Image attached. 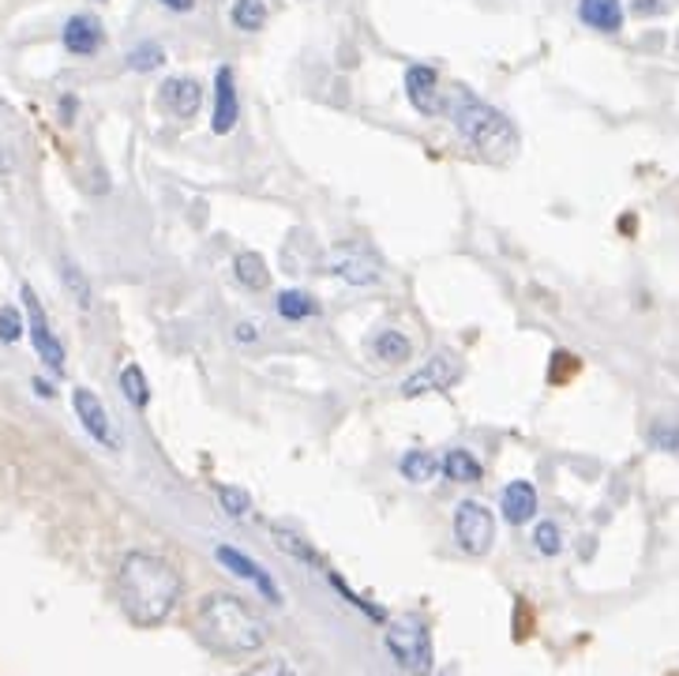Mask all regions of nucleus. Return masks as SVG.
I'll use <instances>...</instances> for the list:
<instances>
[{
	"label": "nucleus",
	"instance_id": "1",
	"mask_svg": "<svg viewBox=\"0 0 679 676\" xmlns=\"http://www.w3.org/2000/svg\"><path fill=\"white\" fill-rule=\"evenodd\" d=\"M184 591L181 572L165 557L154 552L131 549L117 568V594L120 609L136 628H158L162 620H170Z\"/></svg>",
	"mask_w": 679,
	"mask_h": 676
},
{
	"label": "nucleus",
	"instance_id": "2",
	"mask_svg": "<svg viewBox=\"0 0 679 676\" xmlns=\"http://www.w3.org/2000/svg\"><path fill=\"white\" fill-rule=\"evenodd\" d=\"M196 635L207 651L222 657H249L267 643V625H263L260 612H252V605L244 598L215 591L196 609Z\"/></svg>",
	"mask_w": 679,
	"mask_h": 676
},
{
	"label": "nucleus",
	"instance_id": "3",
	"mask_svg": "<svg viewBox=\"0 0 679 676\" xmlns=\"http://www.w3.org/2000/svg\"><path fill=\"white\" fill-rule=\"evenodd\" d=\"M444 113L454 121L458 136H462L477 154L488 158V162H510V158H515L518 131L499 110L477 102L470 91H462V87H451V91L444 94Z\"/></svg>",
	"mask_w": 679,
	"mask_h": 676
},
{
	"label": "nucleus",
	"instance_id": "4",
	"mask_svg": "<svg viewBox=\"0 0 679 676\" xmlns=\"http://www.w3.org/2000/svg\"><path fill=\"white\" fill-rule=\"evenodd\" d=\"M387 651L410 676H431L436 669V651H431V631L425 617L405 612L399 620H387Z\"/></svg>",
	"mask_w": 679,
	"mask_h": 676
},
{
	"label": "nucleus",
	"instance_id": "5",
	"mask_svg": "<svg viewBox=\"0 0 679 676\" xmlns=\"http://www.w3.org/2000/svg\"><path fill=\"white\" fill-rule=\"evenodd\" d=\"M454 541L470 557H484L496 541V519H492L488 507L477 504V500H462L454 507Z\"/></svg>",
	"mask_w": 679,
	"mask_h": 676
},
{
	"label": "nucleus",
	"instance_id": "6",
	"mask_svg": "<svg viewBox=\"0 0 679 676\" xmlns=\"http://www.w3.org/2000/svg\"><path fill=\"white\" fill-rule=\"evenodd\" d=\"M458 380H462V362L454 354H436L421 368H413V376H405L402 394L405 399H421V394L431 391H451Z\"/></svg>",
	"mask_w": 679,
	"mask_h": 676
},
{
	"label": "nucleus",
	"instance_id": "7",
	"mask_svg": "<svg viewBox=\"0 0 679 676\" xmlns=\"http://www.w3.org/2000/svg\"><path fill=\"white\" fill-rule=\"evenodd\" d=\"M23 305H26V328H31V342H34V350H38L42 365L53 368V373H65V346H60V339L53 335V328L46 320V309H42L38 294H34L31 286H23Z\"/></svg>",
	"mask_w": 679,
	"mask_h": 676
},
{
	"label": "nucleus",
	"instance_id": "8",
	"mask_svg": "<svg viewBox=\"0 0 679 676\" xmlns=\"http://www.w3.org/2000/svg\"><path fill=\"white\" fill-rule=\"evenodd\" d=\"M327 271L334 278H342V283H349V286H376L379 275H383L379 260L372 256V252L360 249V244H338V249L331 252V260H327Z\"/></svg>",
	"mask_w": 679,
	"mask_h": 676
},
{
	"label": "nucleus",
	"instance_id": "9",
	"mask_svg": "<svg viewBox=\"0 0 679 676\" xmlns=\"http://www.w3.org/2000/svg\"><path fill=\"white\" fill-rule=\"evenodd\" d=\"M215 557H218V564L226 568V572H233V575H241V578H249V583L255 586V591L263 594L271 605H278L281 601V591L275 586V578H271V572L263 564H255L252 557H244L241 549H233V546H218L215 549Z\"/></svg>",
	"mask_w": 679,
	"mask_h": 676
},
{
	"label": "nucleus",
	"instance_id": "10",
	"mask_svg": "<svg viewBox=\"0 0 679 676\" xmlns=\"http://www.w3.org/2000/svg\"><path fill=\"white\" fill-rule=\"evenodd\" d=\"M72 406H76V417L83 421V428L94 436V440L105 447H117V433H113V421H110V414H105L99 394H94L91 388H76Z\"/></svg>",
	"mask_w": 679,
	"mask_h": 676
},
{
	"label": "nucleus",
	"instance_id": "11",
	"mask_svg": "<svg viewBox=\"0 0 679 676\" xmlns=\"http://www.w3.org/2000/svg\"><path fill=\"white\" fill-rule=\"evenodd\" d=\"M405 94H410L413 110L425 117H439L444 113V94H439V76L425 65H413L405 72Z\"/></svg>",
	"mask_w": 679,
	"mask_h": 676
},
{
	"label": "nucleus",
	"instance_id": "12",
	"mask_svg": "<svg viewBox=\"0 0 679 676\" xmlns=\"http://www.w3.org/2000/svg\"><path fill=\"white\" fill-rule=\"evenodd\" d=\"M237 117H241V102H237V79H233V68L222 65L215 76V117H210V128L218 131V136H226V131L237 128Z\"/></svg>",
	"mask_w": 679,
	"mask_h": 676
},
{
	"label": "nucleus",
	"instance_id": "13",
	"mask_svg": "<svg viewBox=\"0 0 679 676\" xmlns=\"http://www.w3.org/2000/svg\"><path fill=\"white\" fill-rule=\"evenodd\" d=\"M158 99H162L165 110L176 113V117H196L199 105H203V87L188 76H173V79H165L162 83Z\"/></svg>",
	"mask_w": 679,
	"mask_h": 676
},
{
	"label": "nucleus",
	"instance_id": "14",
	"mask_svg": "<svg viewBox=\"0 0 679 676\" xmlns=\"http://www.w3.org/2000/svg\"><path fill=\"white\" fill-rule=\"evenodd\" d=\"M578 20L589 31L620 34L623 31V0H578Z\"/></svg>",
	"mask_w": 679,
	"mask_h": 676
},
{
	"label": "nucleus",
	"instance_id": "15",
	"mask_svg": "<svg viewBox=\"0 0 679 676\" xmlns=\"http://www.w3.org/2000/svg\"><path fill=\"white\" fill-rule=\"evenodd\" d=\"M102 23L94 20V15H72V20L65 23V49L76 53V57H91V53H99L102 46Z\"/></svg>",
	"mask_w": 679,
	"mask_h": 676
},
{
	"label": "nucleus",
	"instance_id": "16",
	"mask_svg": "<svg viewBox=\"0 0 679 676\" xmlns=\"http://www.w3.org/2000/svg\"><path fill=\"white\" fill-rule=\"evenodd\" d=\"M537 515V489L529 481H510L504 489V519L522 526Z\"/></svg>",
	"mask_w": 679,
	"mask_h": 676
},
{
	"label": "nucleus",
	"instance_id": "17",
	"mask_svg": "<svg viewBox=\"0 0 679 676\" xmlns=\"http://www.w3.org/2000/svg\"><path fill=\"white\" fill-rule=\"evenodd\" d=\"M444 462V473L447 478L454 481V485H473V481H481V462L473 459L470 451H462V447H454V451H447V459H439Z\"/></svg>",
	"mask_w": 679,
	"mask_h": 676
},
{
	"label": "nucleus",
	"instance_id": "18",
	"mask_svg": "<svg viewBox=\"0 0 679 676\" xmlns=\"http://www.w3.org/2000/svg\"><path fill=\"white\" fill-rule=\"evenodd\" d=\"M439 470H444V462H439L431 451H410L402 459V478L413 481V485H428V481H436Z\"/></svg>",
	"mask_w": 679,
	"mask_h": 676
},
{
	"label": "nucleus",
	"instance_id": "19",
	"mask_svg": "<svg viewBox=\"0 0 679 676\" xmlns=\"http://www.w3.org/2000/svg\"><path fill=\"white\" fill-rule=\"evenodd\" d=\"M233 271H237V278H241V286H249V289L271 286V271H267V263H263L260 252H241V256L233 260Z\"/></svg>",
	"mask_w": 679,
	"mask_h": 676
},
{
	"label": "nucleus",
	"instance_id": "20",
	"mask_svg": "<svg viewBox=\"0 0 679 676\" xmlns=\"http://www.w3.org/2000/svg\"><path fill=\"white\" fill-rule=\"evenodd\" d=\"M372 350L383 365H402V362H410V354H413L410 339H405L402 331H383V335H376Z\"/></svg>",
	"mask_w": 679,
	"mask_h": 676
},
{
	"label": "nucleus",
	"instance_id": "21",
	"mask_svg": "<svg viewBox=\"0 0 679 676\" xmlns=\"http://www.w3.org/2000/svg\"><path fill=\"white\" fill-rule=\"evenodd\" d=\"M275 309L281 320H308V316H315L320 309H315V301L304 294V289H281Z\"/></svg>",
	"mask_w": 679,
	"mask_h": 676
},
{
	"label": "nucleus",
	"instance_id": "22",
	"mask_svg": "<svg viewBox=\"0 0 679 676\" xmlns=\"http://www.w3.org/2000/svg\"><path fill=\"white\" fill-rule=\"evenodd\" d=\"M233 26L237 31H263V23H267V0H237L233 4Z\"/></svg>",
	"mask_w": 679,
	"mask_h": 676
},
{
	"label": "nucleus",
	"instance_id": "23",
	"mask_svg": "<svg viewBox=\"0 0 679 676\" xmlns=\"http://www.w3.org/2000/svg\"><path fill=\"white\" fill-rule=\"evenodd\" d=\"M120 391H125V399L136 402L139 410L151 402V388H147V376H143V368H139V365L120 368Z\"/></svg>",
	"mask_w": 679,
	"mask_h": 676
},
{
	"label": "nucleus",
	"instance_id": "24",
	"mask_svg": "<svg viewBox=\"0 0 679 676\" xmlns=\"http://www.w3.org/2000/svg\"><path fill=\"white\" fill-rule=\"evenodd\" d=\"M165 65V49L158 42H139L136 49L128 53V68L131 72H154V68Z\"/></svg>",
	"mask_w": 679,
	"mask_h": 676
},
{
	"label": "nucleus",
	"instance_id": "25",
	"mask_svg": "<svg viewBox=\"0 0 679 676\" xmlns=\"http://www.w3.org/2000/svg\"><path fill=\"white\" fill-rule=\"evenodd\" d=\"M649 444H654L657 451L679 459V421H654V425H649Z\"/></svg>",
	"mask_w": 679,
	"mask_h": 676
},
{
	"label": "nucleus",
	"instance_id": "26",
	"mask_svg": "<svg viewBox=\"0 0 679 676\" xmlns=\"http://www.w3.org/2000/svg\"><path fill=\"white\" fill-rule=\"evenodd\" d=\"M218 504L226 507L229 519H244V515L252 512V496L244 493V489H237V485H222V489H218Z\"/></svg>",
	"mask_w": 679,
	"mask_h": 676
},
{
	"label": "nucleus",
	"instance_id": "27",
	"mask_svg": "<svg viewBox=\"0 0 679 676\" xmlns=\"http://www.w3.org/2000/svg\"><path fill=\"white\" fill-rule=\"evenodd\" d=\"M65 286H68V294L76 297L79 309H83V312L91 309V283H87V275L76 267L72 260H65Z\"/></svg>",
	"mask_w": 679,
	"mask_h": 676
},
{
	"label": "nucleus",
	"instance_id": "28",
	"mask_svg": "<svg viewBox=\"0 0 679 676\" xmlns=\"http://www.w3.org/2000/svg\"><path fill=\"white\" fill-rule=\"evenodd\" d=\"M271 534H275V541H278L281 549L294 552L297 560H304V564H315V560H320V557H315V552H312V546H304V541L297 538L294 530H281V526H275V530H271Z\"/></svg>",
	"mask_w": 679,
	"mask_h": 676
},
{
	"label": "nucleus",
	"instance_id": "29",
	"mask_svg": "<svg viewBox=\"0 0 679 676\" xmlns=\"http://www.w3.org/2000/svg\"><path fill=\"white\" fill-rule=\"evenodd\" d=\"M533 546L544 552V557H555V552L563 549V534H560V526L555 523H541L533 530Z\"/></svg>",
	"mask_w": 679,
	"mask_h": 676
},
{
	"label": "nucleus",
	"instance_id": "30",
	"mask_svg": "<svg viewBox=\"0 0 679 676\" xmlns=\"http://www.w3.org/2000/svg\"><path fill=\"white\" fill-rule=\"evenodd\" d=\"M241 676H301V673H297L286 657H267V662L252 665V669H244Z\"/></svg>",
	"mask_w": 679,
	"mask_h": 676
},
{
	"label": "nucleus",
	"instance_id": "31",
	"mask_svg": "<svg viewBox=\"0 0 679 676\" xmlns=\"http://www.w3.org/2000/svg\"><path fill=\"white\" fill-rule=\"evenodd\" d=\"M23 339V316L20 309H0V342Z\"/></svg>",
	"mask_w": 679,
	"mask_h": 676
},
{
	"label": "nucleus",
	"instance_id": "32",
	"mask_svg": "<svg viewBox=\"0 0 679 676\" xmlns=\"http://www.w3.org/2000/svg\"><path fill=\"white\" fill-rule=\"evenodd\" d=\"M237 339L255 342V339H260V328H255V323H241V328H237Z\"/></svg>",
	"mask_w": 679,
	"mask_h": 676
},
{
	"label": "nucleus",
	"instance_id": "33",
	"mask_svg": "<svg viewBox=\"0 0 679 676\" xmlns=\"http://www.w3.org/2000/svg\"><path fill=\"white\" fill-rule=\"evenodd\" d=\"M165 8H170V12H192V8H196V0H162Z\"/></svg>",
	"mask_w": 679,
	"mask_h": 676
},
{
	"label": "nucleus",
	"instance_id": "34",
	"mask_svg": "<svg viewBox=\"0 0 679 676\" xmlns=\"http://www.w3.org/2000/svg\"><path fill=\"white\" fill-rule=\"evenodd\" d=\"M34 391H38V394H46V399H53V388H49L46 380H34Z\"/></svg>",
	"mask_w": 679,
	"mask_h": 676
}]
</instances>
